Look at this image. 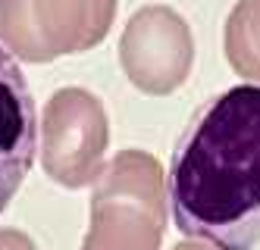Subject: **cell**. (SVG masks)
<instances>
[{
	"label": "cell",
	"instance_id": "6da1fadb",
	"mask_svg": "<svg viewBox=\"0 0 260 250\" xmlns=\"http://www.w3.org/2000/svg\"><path fill=\"white\" fill-rule=\"evenodd\" d=\"M182 235L219 250L260 244V85H238L198 113L170 166Z\"/></svg>",
	"mask_w": 260,
	"mask_h": 250
},
{
	"label": "cell",
	"instance_id": "7a4b0ae2",
	"mask_svg": "<svg viewBox=\"0 0 260 250\" xmlns=\"http://www.w3.org/2000/svg\"><path fill=\"white\" fill-rule=\"evenodd\" d=\"M166 188L160 163L144 150H122L101 169L91 194V228L82 250H160Z\"/></svg>",
	"mask_w": 260,
	"mask_h": 250
},
{
	"label": "cell",
	"instance_id": "3957f363",
	"mask_svg": "<svg viewBox=\"0 0 260 250\" xmlns=\"http://www.w3.org/2000/svg\"><path fill=\"white\" fill-rule=\"evenodd\" d=\"M116 19V0H0V44L16 60L50 63L98 47Z\"/></svg>",
	"mask_w": 260,
	"mask_h": 250
},
{
	"label": "cell",
	"instance_id": "277c9868",
	"mask_svg": "<svg viewBox=\"0 0 260 250\" xmlns=\"http://www.w3.org/2000/svg\"><path fill=\"white\" fill-rule=\"evenodd\" d=\"M110 125L101 100L85 88H60L41 116V166L63 188L94 185L104 169Z\"/></svg>",
	"mask_w": 260,
	"mask_h": 250
},
{
	"label": "cell",
	"instance_id": "5b68a950",
	"mask_svg": "<svg viewBox=\"0 0 260 250\" xmlns=\"http://www.w3.org/2000/svg\"><path fill=\"white\" fill-rule=\"evenodd\" d=\"M194 60V41L185 19L170 7H144L125 22L119 63L138 91L173 94L185 85Z\"/></svg>",
	"mask_w": 260,
	"mask_h": 250
},
{
	"label": "cell",
	"instance_id": "8992f818",
	"mask_svg": "<svg viewBox=\"0 0 260 250\" xmlns=\"http://www.w3.org/2000/svg\"><path fill=\"white\" fill-rule=\"evenodd\" d=\"M35 100L16 56L0 47V213L35 163Z\"/></svg>",
	"mask_w": 260,
	"mask_h": 250
},
{
	"label": "cell",
	"instance_id": "52a82bcc",
	"mask_svg": "<svg viewBox=\"0 0 260 250\" xmlns=\"http://www.w3.org/2000/svg\"><path fill=\"white\" fill-rule=\"evenodd\" d=\"M226 60L251 82H260V0H238L226 19Z\"/></svg>",
	"mask_w": 260,
	"mask_h": 250
},
{
	"label": "cell",
	"instance_id": "ba28073f",
	"mask_svg": "<svg viewBox=\"0 0 260 250\" xmlns=\"http://www.w3.org/2000/svg\"><path fill=\"white\" fill-rule=\"evenodd\" d=\"M0 250H38L31 244V238L25 232H16V228H0Z\"/></svg>",
	"mask_w": 260,
	"mask_h": 250
},
{
	"label": "cell",
	"instance_id": "9c48e42d",
	"mask_svg": "<svg viewBox=\"0 0 260 250\" xmlns=\"http://www.w3.org/2000/svg\"><path fill=\"white\" fill-rule=\"evenodd\" d=\"M173 250H219V247H213V244H207V241H204V244H194V241H182V244H176Z\"/></svg>",
	"mask_w": 260,
	"mask_h": 250
}]
</instances>
